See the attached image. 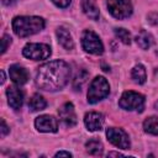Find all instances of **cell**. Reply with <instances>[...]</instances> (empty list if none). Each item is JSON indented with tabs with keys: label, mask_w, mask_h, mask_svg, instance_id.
<instances>
[{
	"label": "cell",
	"mask_w": 158,
	"mask_h": 158,
	"mask_svg": "<svg viewBox=\"0 0 158 158\" xmlns=\"http://www.w3.org/2000/svg\"><path fill=\"white\" fill-rule=\"evenodd\" d=\"M69 78L70 68L64 60H51L38 68L36 73V85L46 91H57L68 84Z\"/></svg>",
	"instance_id": "cell-1"
},
{
	"label": "cell",
	"mask_w": 158,
	"mask_h": 158,
	"mask_svg": "<svg viewBox=\"0 0 158 158\" xmlns=\"http://www.w3.org/2000/svg\"><path fill=\"white\" fill-rule=\"evenodd\" d=\"M44 28V20L38 16H17L12 20V30L19 37H28Z\"/></svg>",
	"instance_id": "cell-2"
},
{
	"label": "cell",
	"mask_w": 158,
	"mask_h": 158,
	"mask_svg": "<svg viewBox=\"0 0 158 158\" xmlns=\"http://www.w3.org/2000/svg\"><path fill=\"white\" fill-rule=\"evenodd\" d=\"M110 85L104 77H95L88 90V102L96 104L109 95Z\"/></svg>",
	"instance_id": "cell-3"
},
{
	"label": "cell",
	"mask_w": 158,
	"mask_h": 158,
	"mask_svg": "<svg viewBox=\"0 0 158 158\" xmlns=\"http://www.w3.org/2000/svg\"><path fill=\"white\" fill-rule=\"evenodd\" d=\"M118 105L123 110L141 112L144 107V96L135 91H125L118 100Z\"/></svg>",
	"instance_id": "cell-4"
},
{
	"label": "cell",
	"mask_w": 158,
	"mask_h": 158,
	"mask_svg": "<svg viewBox=\"0 0 158 158\" xmlns=\"http://www.w3.org/2000/svg\"><path fill=\"white\" fill-rule=\"evenodd\" d=\"M81 46L84 48L85 52L91 53V54H101L104 52V44L101 42V40L99 38V36L90 31V30H85L83 36H81Z\"/></svg>",
	"instance_id": "cell-5"
},
{
	"label": "cell",
	"mask_w": 158,
	"mask_h": 158,
	"mask_svg": "<svg viewBox=\"0 0 158 158\" xmlns=\"http://www.w3.org/2000/svg\"><path fill=\"white\" fill-rule=\"evenodd\" d=\"M22 54L32 60H43L51 56V47L44 43H27L22 49Z\"/></svg>",
	"instance_id": "cell-6"
},
{
	"label": "cell",
	"mask_w": 158,
	"mask_h": 158,
	"mask_svg": "<svg viewBox=\"0 0 158 158\" xmlns=\"http://www.w3.org/2000/svg\"><path fill=\"white\" fill-rule=\"evenodd\" d=\"M106 6L109 12L118 20L127 19L128 16H131L133 10L130 0H107Z\"/></svg>",
	"instance_id": "cell-7"
},
{
	"label": "cell",
	"mask_w": 158,
	"mask_h": 158,
	"mask_svg": "<svg viewBox=\"0 0 158 158\" xmlns=\"http://www.w3.org/2000/svg\"><path fill=\"white\" fill-rule=\"evenodd\" d=\"M106 137L107 139L116 146L117 148L121 149H128L131 143H130V138L126 135V132L121 128H116V127H110L106 130Z\"/></svg>",
	"instance_id": "cell-8"
},
{
	"label": "cell",
	"mask_w": 158,
	"mask_h": 158,
	"mask_svg": "<svg viewBox=\"0 0 158 158\" xmlns=\"http://www.w3.org/2000/svg\"><path fill=\"white\" fill-rule=\"evenodd\" d=\"M35 126L40 132H57L58 121L51 115H41L35 120Z\"/></svg>",
	"instance_id": "cell-9"
},
{
	"label": "cell",
	"mask_w": 158,
	"mask_h": 158,
	"mask_svg": "<svg viewBox=\"0 0 158 158\" xmlns=\"http://www.w3.org/2000/svg\"><path fill=\"white\" fill-rule=\"evenodd\" d=\"M58 115H59V118L68 127H73L77 123V115H75V110L72 102L63 104L58 110Z\"/></svg>",
	"instance_id": "cell-10"
},
{
	"label": "cell",
	"mask_w": 158,
	"mask_h": 158,
	"mask_svg": "<svg viewBox=\"0 0 158 158\" xmlns=\"http://www.w3.org/2000/svg\"><path fill=\"white\" fill-rule=\"evenodd\" d=\"M9 74L11 80L16 85H23L28 80V72L26 70V68H23L20 64H12L9 69Z\"/></svg>",
	"instance_id": "cell-11"
},
{
	"label": "cell",
	"mask_w": 158,
	"mask_h": 158,
	"mask_svg": "<svg viewBox=\"0 0 158 158\" xmlns=\"http://www.w3.org/2000/svg\"><path fill=\"white\" fill-rule=\"evenodd\" d=\"M84 123L89 131H100L104 125V116L100 112H88L84 117Z\"/></svg>",
	"instance_id": "cell-12"
},
{
	"label": "cell",
	"mask_w": 158,
	"mask_h": 158,
	"mask_svg": "<svg viewBox=\"0 0 158 158\" xmlns=\"http://www.w3.org/2000/svg\"><path fill=\"white\" fill-rule=\"evenodd\" d=\"M6 95H7V102L12 109L19 110L22 106L23 94L17 86H9L6 90Z\"/></svg>",
	"instance_id": "cell-13"
},
{
	"label": "cell",
	"mask_w": 158,
	"mask_h": 158,
	"mask_svg": "<svg viewBox=\"0 0 158 158\" xmlns=\"http://www.w3.org/2000/svg\"><path fill=\"white\" fill-rule=\"evenodd\" d=\"M57 37H58V42L65 48V49H73L74 47V41L73 37L70 35V32L64 28V27H58L57 30Z\"/></svg>",
	"instance_id": "cell-14"
},
{
	"label": "cell",
	"mask_w": 158,
	"mask_h": 158,
	"mask_svg": "<svg viewBox=\"0 0 158 158\" xmlns=\"http://www.w3.org/2000/svg\"><path fill=\"white\" fill-rule=\"evenodd\" d=\"M81 7L84 14L91 20L99 19V9L96 6L95 0H81Z\"/></svg>",
	"instance_id": "cell-15"
},
{
	"label": "cell",
	"mask_w": 158,
	"mask_h": 158,
	"mask_svg": "<svg viewBox=\"0 0 158 158\" xmlns=\"http://www.w3.org/2000/svg\"><path fill=\"white\" fill-rule=\"evenodd\" d=\"M46 105H47L46 100L40 94H33L28 100V107L32 111H41L46 107Z\"/></svg>",
	"instance_id": "cell-16"
},
{
	"label": "cell",
	"mask_w": 158,
	"mask_h": 158,
	"mask_svg": "<svg viewBox=\"0 0 158 158\" xmlns=\"http://www.w3.org/2000/svg\"><path fill=\"white\" fill-rule=\"evenodd\" d=\"M136 42H137V44H138L142 49H148V48L152 46V43H153V38H152V36H151L147 31L142 30V31L136 36Z\"/></svg>",
	"instance_id": "cell-17"
},
{
	"label": "cell",
	"mask_w": 158,
	"mask_h": 158,
	"mask_svg": "<svg viewBox=\"0 0 158 158\" xmlns=\"http://www.w3.org/2000/svg\"><path fill=\"white\" fill-rule=\"evenodd\" d=\"M85 147H86L88 153L91 154V156H101L102 154V149H104L102 143L96 138H93V139L88 141Z\"/></svg>",
	"instance_id": "cell-18"
},
{
	"label": "cell",
	"mask_w": 158,
	"mask_h": 158,
	"mask_svg": "<svg viewBox=\"0 0 158 158\" xmlns=\"http://www.w3.org/2000/svg\"><path fill=\"white\" fill-rule=\"evenodd\" d=\"M143 130H144V132H147L149 135L157 136L158 135V117H156V116L147 117L143 122Z\"/></svg>",
	"instance_id": "cell-19"
},
{
	"label": "cell",
	"mask_w": 158,
	"mask_h": 158,
	"mask_svg": "<svg viewBox=\"0 0 158 158\" xmlns=\"http://www.w3.org/2000/svg\"><path fill=\"white\" fill-rule=\"evenodd\" d=\"M132 79L135 83L137 84H143L146 81V78H147V74H146V69L142 64H137L133 67L132 69Z\"/></svg>",
	"instance_id": "cell-20"
},
{
	"label": "cell",
	"mask_w": 158,
	"mask_h": 158,
	"mask_svg": "<svg viewBox=\"0 0 158 158\" xmlns=\"http://www.w3.org/2000/svg\"><path fill=\"white\" fill-rule=\"evenodd\" d=\"M115 35H116V37L122 43H125V44H130L131 43V35H130V32L127 30H125V28H116L115 30Z\"/></svg>",
	"instance_id": "cell-21"
},
{
	"label": "cell",
	"mask_w": 158,
	"mask_h": 158,
	"mask_svg": "<svg viewBox=\"0 0 158 158\" xmlns=\"http://www.w3.org/2000/svg\"><path fill=\"white\" fill-rule=\"evenodd\" d=\"M86 78H88V73H86L85 70L79 72V73L77 74L75 79H74V81H73V86H74V89H75V90H80L81 86H83V84L86 81Z\"/></svg>",
	"instance_id": "cell-22"
},
{
	"label": "cell",
	"mask_w": 158,
	"mask_h": 158,
	"mask_svg": "<svg viewBox=\"0 0 158 158\" xmlns=\"http://www.w3.org/2000/svg\"><path fill=\"white\" fill-rule=\"evenodd\" d=\"M10 43H11V37L9 36V35H4L2 36V40H1V53H5L6 52V49H7V47L10 46Z\"/></svg>",
	"instance_id": "cell-23"
},
{
	"label": "cell",
	"mask_w": 158,
	"mask_h": 158,
	"mask_svg": "<svg viewBox=\"0 0 158 158\" xmlns=\"http://www.w3.org/2000/svg\"><path fill=\"white\" fill-rule=\"evenodd\" d=\"M58 7H67L69 4H70V1L72 0H52Z\"/></svg>",
	"instance_id": "cell-24"
},
{
	"label": "cell",
	"mask_w": 158,
	"mask_h": 158,
	"mask_svg": "<svg viewBox=\"0 0 158 158\" xmlns=\"http://www.w3.org/2000/svg\"><path fill=\"white\" fill-rule=\"evenodd\" d=\"M7 133H9V127L5 122V120H1V137L6 136Z\"/></svg>",
	"instance_id": "cell-25"
},
{
	"label": "cell",
	"mask_w": 158,
	"mask_h": 158,
	"mask_svg": "<svg viewBox=\"0 0 158 158\" xmlns=\"http://www.w3.org/2000/svg\"><path fill=\"white\" fill-rule=\"evenodd\" d=\"M56 157H72V153L65 152V151H59L56 153Z\"/></svg>",
	"instance_id": "cell-26"
},
{
	"label": "cell",
	"mask_w": 158,
	"mask_h": 158,
	"mask_svg": "<svg viewBox=\"0 0 158 158\" xmlns=\"http://www.w3.org/2000/svg\"><path fill=\"white\" fill-rule=\"evenodd\" d=\"M16 0H2V4L4 5H11V4H14Z\"/></svg>",
	"instance_id": "cell-27"
},
{
	"label": "cell",
	"mask_w": 158,
	"mask_h": 158,
	"mask_svg": "<svg viewBox=\"0 0 158 158\" xmlns=\"http://www.w3.org/2000/svg\"><path fill=\"white\" fill-rule=\"evenodd\" d=\"M109 156L111 157V156H116V157H122L123 154H121V153H117V152H111V153H109Z\"/></svg>",
	"instance_id": "cell-28"
},
{
	"label": "cell",
	"mask_w": 158,
	"mask_h": 158,
	"mask_svg": "<svg viewBox=\"0 0 158 158\" xmlns=\"http://www.w3.org/2000/svg\"><path fill=\"white\" fill-rule=\"evenodd\" d=\"M0 74H1V80H0V83H1V84H4V81H5V74H4V72H2V70L0 72Z\"/></svg>",
	"instance_id": "cell-29"
},
{
	"label": "cell",
	"mask_w": 158,
	"mask_h": 158,
	"mask_svg": "<svg viewBox=\"0 0 158 158\" xmlns=\"http://www.w3.org/2000/svg\"><path fill=\"white\" fill-rule=\"evenodd\" d=\"M156 106H157V107H158V102H157V104H156Z\"/></svg>",
	"instance_id": "cell-30"
}]
</instances>
